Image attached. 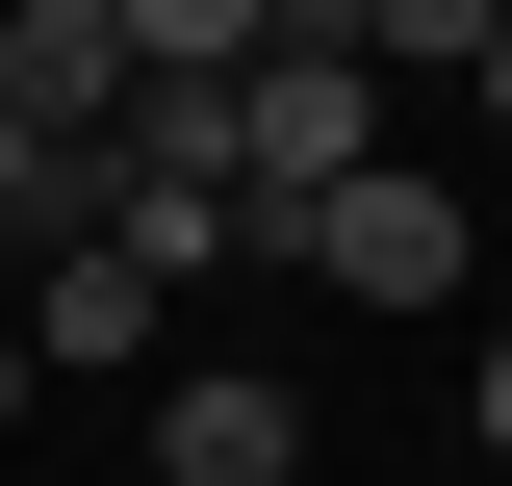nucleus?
I'll return each mask as SVG.
<instances>
[{"label":"nucleus","mask_w":512,"mask_h":486,"mask_svg":"<svg viewBox=\"0 0 512 486\" xmlns=\"http://www.w3.org/2000/svg\"><path fill=\"white\" fill-rule=\"evenodd\" d=\"M359 154H384V77H359V0H282V26L231 52V180H256V205H308V180H359Z\"/></svg>","instance_id":"nucleus-1"},{"label":"nucleus","mask_w":512,"mask_h":486,"mask_svg":"<svg viewBox=\"0 0 512 486\" xmlns=\"http://www.w3.org/2000/svg\"><path fill=\"white\" fill-rule=\"evenodd\" d=\"M256 256H308L333 307H461V256H487V205H461V180H410V154H359V180L256 205Z\"/></svg>","instance_id":"nucleus-2"},{"label":"nucleus","mask_w":512,"mask_h":486,"mask_svg":"<svg viewBox=\"0 0 512 486\" xmlns=\"http://www.w3.org/2000/svg\"><path fill=\"white\" fill-rule=\"evenodd\" d=\"M154 486H308V384H256V359L154 384Z\"/></svg>","instance_id":"nucleus-3"},{"label":"nucleus","mask_w":512,"mask_h":486,"mask_svg":"<svg viewBox=\"0 0 512 486\" xmlns=\"http://www.w3.org/2000/svg\"><path fill=\"white\" fill-rule=\"evenodd\" d=\"M103 103H128V26H103V0H0V128L103 154Z\"/></svg>","instance_id":"nucleus-4"},{"label":"nucleus","mask_w":512,"mask_h":486,"mask_svg":"<svg viewBox=\"0 0 512 486\" xmlns=\"http://www.w3.org/2000/svg\"><path fill=\"white\" fill-rule=\"evenodd\" d=\"M103 384V359H154V256H103V231H52V282H26V384Z\"/></svg>","instance_id":"nucleus-5"},{"label":"nucleus","mask_w":512,"mask_h":486,"mask_svg":"<svg viewBox=\"0 0 512 486\" xmlns=\"http://www.w3.org/2000/svg\"><path fill=\"white\" fill-rule=\"evenodd\" d=\"M103 26H128V77H231L282 0H103Z\"/></svg>","instance_id":"nucleus-6"},{"label":"nucleus","mask_w":512,"mask_h":486,"mask_svg":"<svg viewBox=\"0 0 512 486\" xmlns=\"http://www.w3.org/2000/svg\"><path fill=\"white\" fill-rule=\"evenodd\" d=\"M512 0H359V77H487Z\"/></svg>","instance_id":"nucleus-7"},{"label":"nucleus","mask_w":512,"mask_h":486,"mask_svg":"<svg viewBox=\"0 0 512 486\" xmlns=\"http://www.w3.org/2000/svg\"><path fill=\"white\" fill-rule=\"evenodd\" d=\"M0 231H77V154L52 128H0Z\"/></svg>","instance_id":"nucleus-8"},{"label":"nucleus","mask_w":512,"mask_h":486,"mask_svg":"<svg viewBox=\"0 0 512 486\" xmlns=\"http://www.w3.org/2000/svg\"><path fill=\"white\" fill-rule=\"evenodd\" d=\"M461 435H487V461H512V333H487V384H461Z\"/></svg>","instance_id":"nucleus-9"},{"label":"nucleus","mask_w":512,"mask_h":486,"mask_svg":"<svg viewBox=\"0 0 512 486\" xmlns=\"http://www.w3.org/2000/svg\"><path fill=\"white\" fill-rule=\"evenodd\" d=\"M0 435H26V333H0Z\"/></svg>","instance_id":"nucleus-10"},{"label":"nucleus","mask_w":512,"mask_h":486,"mask_svg":"<svg viewBox=\"0 0 512 486\" xmlns=\"http://www.w3.org/2000/svg\"><path fill=\"white\" fill-rule=\"evenodd\" d=\"M487 128H512V26H487Z\"/></svg>","instance_id":"nucleus-11"}]
</instances>
